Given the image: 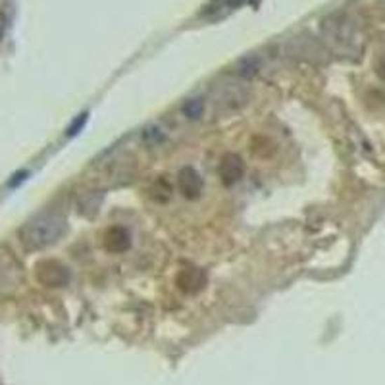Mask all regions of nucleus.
<instances>
[{
    "label": "nucleus",
    "instance_id": "9",
    "mask_svg": "<svg viewBox=\"0 0 385 385\" xmlns=\"http://www.w3.org/2000/svg\"><path fill=\"white\" fill-rule=\"evenodd\" d=\"M143 139L149 144H158L164 141V131H162L158 126H149V128L143 131Z\"/></svg>",
    "mask_w": 385,
    "mask_h": 385
},
{
    "label": "nucleus",
    "instance_id": "7",
    "mask_svg": "<svg viewBox=\"0 0 385 385\" xmlns=\"http://www.w3.org/2000/svg\"><path fill=\"white\" fill-rule=\"evenodd\" d=\"M104 247L108 252L121 255L131 247V235L126 227L114 226L104 234Z\"/></svg>",
    "mask_w": 385,
    "mask_h": 385
},
{
    "label": "nucleus",
    "instance_id": "4",
    "mask_svg": "<svg viewBox=\"0 0 385 385\" xmlns=\"http://www.w3.org/2000/svg\"><path fill=\"white\" fill-rule=\"evenodd\" d=\"M325 27L332 29L330 31V41L335 45H343V50H351L356 46V33L351 22H347V20H341L337 23L330 22Z\"/></svg>",
    "mask_w": 385,
    "mask_h": 385
},
{
    "label": "nucleus",
    "instance_id": "6",
    "mask_svg": "<svg viewBox=\"0 0 385 385\" xmlns=\"http://www.w3.org/2000/svg\"><path fill=\"white\" fill-rule=\"evenodd\" d=\"M177 187L185 198H198L203 193V177L193 168H183L177 174Z\"/></svg>",
    "mask_w": 385,
    "mask_h": 385
},
{
    "label": "nucleus",
    "instance_id": "11",
    "mask_svg": "<svg viewBox=\"0 0 385 385\" xmlns=\"http://www.w3.org/2000/svg\"><path fill=\"white\" fill-rule=\"evenodd\" d=\"M6 25H8L6 15L0 12V39H2V35H4V31H6Z\"/></svg>",
    "mask_w": 385,
    "mask_h": 385
},
{
    "label": "nucleus",
    "instance_id": "3",
    "mask_svg": "<svg viewBox=\"0 0 385 385\" xmlns=\"http://www.w3.org/2000/svg\"><path fill=\"white\" fill-rule=\"evenodd\" d=\"M245 174V162L241 160V156H237L234 152H227L222 156L218 166V175L224 185H235L239 182Z\"/></svg>",
    "mask_w": 385,
    "mask_h": 385
},
{
    "label": "nucleus",
    "instance_id": "2",
    "mask_svg": "<svg viewBox=\"0 0 385 385\" xmlns=\"http://www.w3.org/2000/svg\"><path fill=\"white\" fill-rule=\"evenodd\" d=\"M37 276L41 283L46 288H64L69 281V270L56 260H46L41 262L37 268Z\"/></svg>",
    "mask_w": 385,
    "mask_h": 385
},
{
    "label": "nucleus",
    "instance_id": "8",
    "mask_svg": "<svg viewBox=\"0 0 385 385\" xmlns=\"http://www.w3.org/2000/svg\"><path fill=\"white\" fill-rule=\"evenodd\" d=\"M183 116L189 118V120H198L204 112V102L201 98H189L185 104H183Z\"/></svg>",
    "mask_w": 385,
    "mask_h": 385
},
{
    "label": "nucleus",
    "instance_id": "1",
    "mask_svg": "<svg viewBox=\"0 0 385 385\" xmlns=\"http://www.w3.org/2000/svg\"><path fill=\"white\" fill-rule=\"evenodd\" d=\"M66 222L56 212H45L29 219L20 229V241L27 250H41L53 245L64 234Z\"/></svg>",
    "mask_w": 385,
    "mask_h": 385
},
{
    "label": "nucleus",
    "instance_id": "12",
    "mask_svg": "<svg viewBox=\"0 0 385 385\" xmlns=\"http://www.w3.org/2000/svg\"><path fill=\"white\" fill-rule=\"evenodd\" d=\"M378 74H379V77H381V79H384V81H385V58H384V60H381V62H379Z\"/></svg>",
    "mask_w": 385,
    "mask_h": 385
},
{
    "label": "nucleus",
    "instance_id": "10",
    "mask_svg": "<svg viewBox=\"0 0 385 385\" xmlns=\"http://www.w3.org/2000/svg\"><path fill=\"white\" fill-rule=\"evenodd\" d=\"M257 69H258V62L257 58H245V60L239 64V74L245 77H249V76H255L257 74Z\"/></svg>",
    "mask_w": 385,
    "mask_h": 385
},
{
    "label": "nucleus",
    "instance_id": "5",
    "mask_svg": "<svg viewBox=\"0 0 385 385\" xmlns=\"http://www.w3.org/2000/svg\"><path fill=\"white\" fill-rule=\"evenodd\" d=\"M206 285V276L201 268H183L182 272L177 273V288L182 289L183 293L195 295L198 291H203Z\"/></svg>",
    "mask_w": 385,
    "mask_h": 385
}]
</instances>
